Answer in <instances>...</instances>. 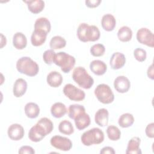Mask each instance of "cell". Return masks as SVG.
<instances>
[{"label":"cell","mask_w":154,"mask_h":154,"mask_svg":"<svg viewBox=\"0 0 154 154\" xmlns=\"http://www.w3.org/2000/svg\"><path fill=\"white\" fill-rule=\"evenodd\" d=\"M117 37L119 40L122 42H128L130 41L132 37V31L129 27L123 26L117 32Z\"/></svg>","instance_id":"obj_26"},{"label":"cell","mask_w":154,"mask_h":154,"mask_svg":"<svg viewBox=\"0 0 154 154\" xmlns=\"http://www.w3.org/2000/svg\"><path fill=\"white\" fill-rule=\"evenodd\" d=\"M17 71L29 76H34L39 71L38 64L29 57H22L16 62Z\"/></svg>","instance_id":"obj_2"},{"label":"cell","mask_w":154,"mask_h":154,"mask_svg":"<svg viewBox=\"0 0 154 154\" xmlns=\"http://www.w3.org/2000/svg\"><path fill=\"white\" fill-rule=\"evenodd\" d=\"M45 137V136L38 130L35 125L31 128L28 132V138L31 141L33 142H39Z\"/></svg>","instance_id":"obj_30"},{"label":"cell","mask_w":154,"mask_h":154,"mask_svg":"<svg viewBox=\"0 0 154 154\" xmlns=\"http://www.w3.org/2000/svg\"><path fill=\"white\" fill-rule=\"evenodd\" d=\"M27 4L29 11L33 14H38L43 11L45 8V2L42 0L23 1Z\"/></svg>","instance_id":"obj_22"},{"label":"cell","mask_w":154,"mask_h":154,"mask_svg":"<svg viewBox=\"0 0 154 154\" xmlns=\"http://www.w3.org/2000/svg\"><path fill=\"white\" fill-rule=\"evenodd\" d=\"M66 45V40L60 35L53 37L49 42L50 48L52 49H60L64 48Z\"/></svg>","instance_id":"obj_29"},{"label":"cell","mask_w":154,"mask_h":154,"mask_svg":"<svg viewBox=\"0 0 154 154\" xmlns=\"http://www.w3.org/2000/svg\"><path fill=\"white\" fill-rule=\"evenodd\" d=\"M46 81L51 87L57 88L62 84L63 78L61 74L58 72L52 71L48 75Z\"/></svg>","instance_id":"obj_18"},{"label":"cell","mask_w":154,"mask_h":154,"mask_svg":"<svg viewBox=\"0 0 154 154\" xmlns=\"http://www.w3.org/2000/svg\"><path fill=\"white\" fill-rule=\"evenodd\" d=\"M85 112V109L84 106L79 104L70 105L67 110L69 117L72 119H75L80 114Z\"/></svg>","instance_id":"obj_27"},{"label":"cell","mask_w":154,"mask_h":154,"mask_svg":"<svg viewBox=\"0 0 154 154\" xmlns=\"http://www.w3.org/2000/svg\"><path fill=\"white\" fill-rule=\"evenodd\" d=\"M25 115L29 119H35L40 114V108L38 105L34 102L27 103L24 108Z\"/></svg>","instance_id":"obj_25"},{"label":"cell","mask_w":154,"mask_h":154,"mask_svg":"<svg viewBox=\"0 0 154 154\" xmlns=\"http://www.w3.org/2000/svg\"><path fill=\"white\" fill-rule=\"evenodd\" d=\"M126 63V58L123 54L116 52L111 57L109 64L111 67L114 70H118L122 68Z\"/></svg>","instance_id":"obj_12"},{"label":"cell","mask_w":154,"mask_h":154,"mask_svg":"<svg viewBox=\"0 0 154 154\" xmlns=\"http://www.w3.org/2000/svg\"><path fill=\"white\" fill-rule=\"evenodd\" d=\"M109 112L105 108H100L97 111L94 116L95 123L99 126L103 127L108 123Z\"/></svg>","instance_id":"obj_15"},{"label":"cell","mask_w":154,"mask_h":154,"mask_svg":"<svg viewBox=\"0 0 154 154\" xmlns=\"http://www.w3.org/2000/svg\"><path fill=\"white\" fill-rule=\"evenodd\" d=\"M51 29L50 21L46 17L38 18L34 23V30L41 31L48 34Z\"/></svg>","instance_id":"obj_23"},{"label":"cell","mask_w":154,"mask_h":154,"mask_svg":"<svg viewBox=\"0 0 154 154\" xmlns=\"http://www.w3.org/2000/svg\"><path fill=\"white\" fill-rule=\"evenodd\" d=\"M27 90V82L23 78L17 79L13 85V93L15 97H20L26 93Z\"/></svg>","instance_id":"obj_13"},{"label":"cell","mask_w":154,"mask_h":154,"mask_svg":"<svg viewBox=\"0 0 154 154\" xmlns=\"http://www.w3.org/2000/svg\"><path fill=\"white\" fill-rule=\"evenodd\" d=\"M116 153L114 149L112 147H109V146H106L103 147L100 151V154H114Z\"/></svg>","instance_id":"obj_40"},{"label":"cell","mask_w":154,"mask_h":154,"mask_svg":"<svg viewBox=\"0 0 154 154\" xmlns=\"http://www.w3.org/2000/svg\"><path fill=\"white\" fill-rule=\"evenodd\" d=\"M94 92L98 100L103 104H109L114 101V94L110 87L107 84H99L94 89Z\"/></svg>","instance_id":"obj_6"},{"label":"cell","mask_w":154,"mask_h":154,"mask_svg":"<svg viewBox=\"0 0 154 154\" xmlns=\"http://www.w3.org/2000/svg\"><path fill=\"white\" fill-rule=\"evenodd\" d=\"M145 132L147 137L150 138H153L154 137V123L153 122L147 125Z\"/></svg>","instance_id":"obj_38"},{"label":"cell","mask_w":154,"mask_h":154,"mask_svg":"<svg viewBox=\"0 0 154 154\" xmlns=\"http://www.w3.org/2000/svg\"><path fill=\"white\" fill-rule=\"evenodd\" d=\"M66 105L61 102H55L51 108V113L55 118H61L67 113Z\"/></svg>","instance_id":"obj_24"},{"label":"cell","mask_w":154,"mask_h":154,"mask_svg":"<svg viewBox=\"0 0 154 154\" xmlns=\"http://www.w3.org/2000/svg\"><path fill=\"white\" fill-rule=\"evenodd\" d=\"M105 52V48L103 45L97 43L93 45L90 48V53L94 57H101Z\"/></svg>","instance_id":"obj_34"},{"label":"cell","mask_w":154,"mask_h":154,"mask_svg":"<svg viewBox=\"0 0 154 154\" xmlns=\"http://www.w3.org/2000/svg\"><path fill=\"white\" fill-rule=\"evenodd\" d=\"M18 153L20 154H34L35 150L34 149L29 146H23L19 149Z\"/></svg>","instance_id":"obj_37"},{"label":"cell","mask_w":154,"mask_h":154,"mask_svg":"<svg viewBox=\"0 0 154 154\" xmlns=\"http://www.w3.org/2000/svg\"><path fill=\"white\" fill-rule=\"evenodd\" d=\"M101 2V0H88L85 2L86 6L89 8H96L98 7Z\"/></svg>","instance_id":"obj_39"},{"label":"cell","mask_w":154,"mask_h":154,"mask_svg":"<svg viewBox=\"0 0 154 154\" xmlns=\"http://www.w3.org/2000/svg\"><path fill=\"white\" fill-rule=\"evenodd\" d=\"M58 130L61 134L67 135H70L74 132V128L72 123L67 120H64L59 123Z\"/></svg>","instance_id":"obj_31"},{"label":"cell","mask_w":154,"mask_h":154,"mask_svg":"<svg viewBox=\"0 0 154 154\" xmlns=\"http://www.w3.org/2000/svg\"><path fill=\"white\" fill-rule=\"evenodd\" d=\"M1 48L2 49L4 46L6 45L7 43V39L5 36H4L2 33L1 34Z\"/></svg>","instance_id":"obj_42"},{"label":"cell","mask_w":154,"mask_h":154,"mask_svg":"<svg viewBox=\"0 0 154 154\" xmlns=\"http://www.w3.org/2000/svg\"><path fill=\"white\" fill-rule=\"evenodd\" d=\"M74 120L76 128L79 131L83 130L87 128L91 123V119L89 115L85 112L82 113L76 117Z\"/></svg>","instance_id":"obj_21"},{"label":"cell","mask_w":154,"mask_h":154,"mask_svg":"<svg viewBox=\"0 0 154 154\" xmlns=\"http://www.w3.org/2000/svg\"><path fill=\"white\" fill-rule=\"evenodd\" d=\"M134 122V117L132 114L124 113L122 114L119 120L118 123L119 126L123 128H126L131 126Z\"/></svg>","instance_id":"obj_28"},{"label":"cell","mask_w":154,"mask_h":154,"mask_svg":"<svg viewBox=\"0 0 154 154\" xmlns=\"http://www.w3.org/2000/svg\"><path fill=\"white\" fill-rule=\"evenodd\" d=\"M72 76L73 81L84 89H90L94 84L93 78L83 67L78 66L75 68Z\"/></svg>","instance_id":"obj_3"},{"label":"cell","mask_w":154,"mask_h":154,"mask_svg":"<svg viewBox=\"0 0 154 154\" xmlns=\"http://www.w3.org/2000/svg\"><path fill=\"white\" fill-rule=\"evenodd\" d=\"M48 34L43 31L34 30L31 36V42L34 46H42L46 41Z\"/></svg>","instance_id":"obj_19"},{"label":"cell","mask_w":154,"mask_h":154,"mask_svg":"<svg viewBox=\"0 0 154 154\" xmlns=\"http://www.w3.org/2000/svg\"><path fill=\"white\" fill-rule=\"evenodd\" d=\"M147 76L150 78L151 79H153V64H152L148 68L147 71Z\"/></svg>","instance_id":"obj_41"},{"label":"cell","mask_w":154,"mask_h":154,"mask_svg":"<svg viewBox=\"0 0 154 154\" xmlns=\"http://www.w3.org/2000/svg\"><path fill=\"white\" fill-rule=\"evenodd\" d=\"M134 56L138 61L143 62L146 59L147 52L142 48H137L134 51Z\"/></svg>","instance_id":"obj_36"},{"label":"cell","mask_w":154,"mask_h":154,"mask_svg":"<svg viewBox=\"0 0 154 154\" xmlns=\"http://www.w3.org/2000/svg\"><path fill=\"white\" fill-rule=\"evenodd\" d=\"M138 42L143 45L153 48L154 37L152 32L147 28H141L137 31L136 35Z\"/></svg>","instance_id":"obj_8"},{"label":"cell","mask_w":154,"mask_h":154,"mask_svg":"<svg viewBox=\"0 0 154 154\" xmlns=\"http://www.w3.org/2000/svg\"><path fill=\"white\" fill-rule=\"evenodd\" d=\"M55 54V51L52 49L45 51L43 54V60L44 62L48 65H51L54 63L53 61Z\"/></svg>","instance_id":"obj_35"},{"label":"cell","mask_w":154,"mask_h":154,"mask_svg":"<svg viewBox=\"0 0 154 154\" xmlns=\"http://www.w3.org/2000/svg\"><path fill=\"white\" fill-rule=\"evenodd\" d=\"M50 143L55 149L62 151L70 150L73 145L72 142L69 138L60 135L53 136L51 138Z\"/></svg>","instance_id":"obj_9"},{"label":"cell","mask_w":154,"mask_h":154,"mask_svg":"<svg viewBox=\"0 0 154 154\" xmlns=\"http://www.w3.org/2000/svg\"><path fill=\"white\" fill-rule=\"evenodd\" d=\"M90 69L94 74L100 76L105 74L106 72L107 66L103 61L95 60L90 63Z\"/></svg>","instance_id":"obj_14"},{"label":"cell","mask_w":154,"mask_h":154,"mask_svg":"<svg viewBox=\"0 0 154 154\" xmlns=\"http://www.w3.org/2000/svg\"><path fill=\"white\" fill-rule=\"evenodd\" d=\"M76 60L72 55L65 52H59L55 54L53 63L60 67L61 70L65 73H69L74 67Z\"/></svg>","instance_id":"obj_5"},{"label":"cell","mask_w":154,"mask_h":154,"mask_svg":"<svg viewBox=\"0 0 154 154\" xmlns=\"http://www.w3.org/2000/svg\"><path fill=\"white\" fill-rule=\"evenodd\" d=\"M81 140L82 143L86 146L99 144L104 140V134L100 129L93 128L84 132L81 137Z\"/></svg>","instance_id":"obj_4"},{"label":"cell","mask_w":154,"mask_h":154,"mask_svg":"<svg viewBox=\"0 0 154 154\" xmlns=\"http://www.w3.org/2000/svg\"><path fill=\"white\" fill-rule=\"evenodd\" d=\"M77 36L79 40L82 42H95L99 39L100 32L96 26L81 23L77 29Z\"/></svg>","instance_id":"obj_1"},{"label":"cell","mask_w":154,"mask_h":154,"mask_svg":"<svg viewBox=\"0 0 154 154\" xmlns=\"http://www.w3.org/2000/svg\"><path fill=\"white\" fill-rule=\"evenodd\" d=\"M141 139L138 137L132 138L128 142L126 153V154H141V150L140 148Z\"/></svg>","instance_id":"obj_16"},{"label":"cell","mask_w":154,"mask_h":154,"mask_svg":"<svg viewBox=\"0 0 154 154\" xmlns=\"http://www.w3.org/2000/svg\"><path fill=\"white\" fill-rule=\"evenodd\" d=\"M106 134L108 138L111 141H117L121 137V131L117 126L114 125L108 126Z\"/></svg>","instance_id":"obj_32"},{"label":"cell","mask_w":154,"mask_h":154,"mask_svg":"<svg viewBox=\"0 0 154 154\" xmlns=\"http://www.w3.org/2000/svg\"><path fill=\"white\" fill-rule=\"evenodd\" d=\"M45 131L46 135L50 134L54 129V124L52 121L47 117L41 118L37 123Z\"/></svg>","instance_id":"obj_33"},{"label":"cell","mask_w":154,"mask_h":154,"mask_svg":"<svg viewBox=\"0 0 154 154\" xmlns=\"http://www.w3.org/2000/svg\"><path fill=\"white\" fill-rule=\"evenodd\" d=\"M13 45L17 49H24L27 45V38L25 35L21 32H16L13 37Z\"/></svg>","instance_id":"obj_20"},{"label":"cell","mask_w":154,"mask_h":154,"mask_svg":"<svg viewBox=\"0 0 154 154\" xmlns=\"http://www.w3.org/2000/svg\"><path fill=\"white\" fill-rule=\"evenodd\" d=\"M114 87L117 92L125 93L128 92L129 90L131 82L127 77L125 76H119L114 79Z\"/></svg>","instance_id":"obj_11"},{"label":"cell","mask_w":154,"mask_h":154,"mask_svg":"<svg viewBox=\"0 0 154 154\" xmlns=\"http://www.w3.org/2000/svg\"><path fill=\"white\" fill-rule=\"evenodd\" d=\"M7 134L11 140L19 141L23 137L25 131L22 125L18 123H14L8 127Z\"/></svg>","instance_id":"obj_10"},{"label":"cell","mask_w":154,"mask_h":154,"mask_svg":"<svg viewBox=\"0 0 154 154\" xmlns=\"http://www.w3.org/2000/svg\"><path fill=\"white\" fill-rule=\"evenodd\" d=\"M64 94L73 101H81L85 97V92L72 84H67L63 88Z\"/></svg>","instance_id":"obj_7"},{"label":"cell","mask_w":154,"mask_h":154,"mask_svg":"<svg viewBox=\"0 0 154 154\" xmlns=\"http://www.w3.org/2000/svg\"><path fill=\"white\" fill-rule=\"evenodd\" d=\"M101 25L104 30L106 31H111L116 27V20L112 14L108 13L102 16Z\"/></svg>","instance_id":"obj_17"}]
</instances>
